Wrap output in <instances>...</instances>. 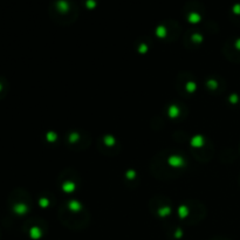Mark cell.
Masks as SVG:
<instances>
[{
    "label": "cell",
    "mask_w": 240,
    "mask_h": 240,
    "mask_svg": "<svg viewBox=\"0 0 240 240\" xmlns=\"http://www.w3.org/2000/svg\"><path fill=\"white\" fill-rule=\"evenodd\" d=\"M56 6H57V8L62 12L68 11V8H69V4H68L66 0H59L57 4H56Z\"/></svg>",
    "instance_id": "cell-1"
},
{
    "label": "cell",
    "mask_w": 240,
    "mask_h": 240,
    "mask_svg": "<svg viewBox=\"0 0 240 240\" xmlns=\"http://www.w3.org/2000/svg\"><path fill=\"white\" fill-rule=\"evenodd\" d=\"M87 6H88V7H94V6H95V1H94V0H88V1H87Z\"/></svg>",
    "instance_id": "cell-2"
}]
</instances>
